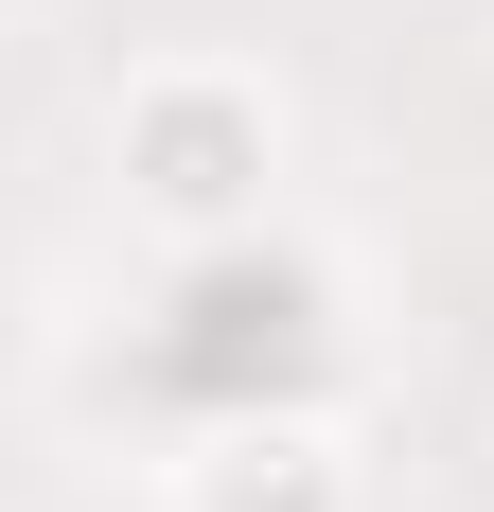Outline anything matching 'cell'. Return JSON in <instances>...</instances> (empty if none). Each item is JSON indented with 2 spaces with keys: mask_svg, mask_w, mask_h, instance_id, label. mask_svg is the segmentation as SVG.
<instances>
[{
  "mask_svg": "<svg viewBox=\"0 0 494 512\" xmlns=\"http://www.w3.org/2000/svg\"><path fill=\"white\" fill-rule=\"evenodd\" d=\"M177 512H371V477L318 407H230V424H195Z\"/></svg>",
  "mask_w": 494,
  "mask_h": 512,
  "instance_id": "cell-2",
  "label": "cell"
},
{
  "mask_svg": "<svg viewBox=\"0 0 494 512\" xmlns=\"http://www.w3.org/2000/svg\"><path fill=\"white\" fill-rule=\"evenodd\" d=\"M106 177L159 248H247L283 212V89L247 53H142L106 106Z\"/></svg>",
  "mask_w": 494,
  "mask_h": 512,
  "instance_id": "cell-1",
  "label": "cell"
}]
</instances>
